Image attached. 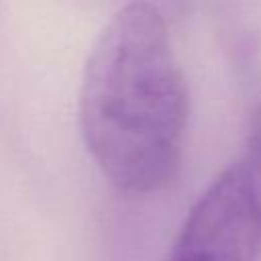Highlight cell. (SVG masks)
Segmentation results:
<instances>
[{"label":"cell","instance_id":"cell-3","mask_svg":"<svg viewBox=\"0 0 261 261\" xmlns=\"http://www.w3.org/2000/svg\"><path fill=\"white\" fill-rule=\"evenodd\" d=\"M243 167L249 171L251 179L261 192V98L255 102L253 112L249 116L247 126V139H245V151L239 157Z\"/></svg>","mask_w":261,"mask_h":261},{"label":"cell","instance_id":"cell-2","mask_svg":"<svg viewBox=\"0 0 261 261\" xmlns=\"http://www.w3.org/2000/svg\"><path fill=\"white\" fill-rule=\"evenodd\" d=\"M261 192L237 159L190 208L167 261H257Z\"/></svg>","mask_w":261,"mask_h":261},{"label":"cell","instance_id":"cell-1","mask_svg":"<svg viewBox=\"0 0 261 261\" xmlns=\"http://www.w3.org/2000/svg\"><path fill=\"white\" fill-rule=\"evenodd\" d=\"M77 112L88 153L118 192L147 196L177 177L188 86L155 6L126 4L104 24L84 67Z\"/></svg>","mask_w":261,"mask_h":261}]
</instances>
